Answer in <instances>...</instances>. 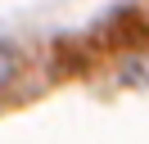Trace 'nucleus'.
<instances>
[{
	"label": "nucleus",
	"instance_id": "obj_1",
	"mask_svg": "<svg viewBox=\"0 0 149 144\" xmlns=\"http://www.w3.org/2000/svg\"><path fill=\"white\" fill-rule=\"evenodd\" d=\"M14 72H18V50L9 41H0V90L14 81Z\"/></svg>",
	"mask_w": 149,
	"mask_h": 144
}]
</instances>
